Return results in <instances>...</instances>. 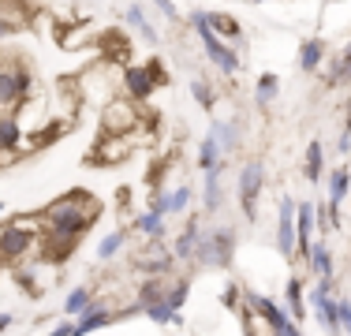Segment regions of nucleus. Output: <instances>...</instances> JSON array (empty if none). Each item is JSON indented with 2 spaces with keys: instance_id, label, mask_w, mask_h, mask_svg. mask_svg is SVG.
Instances as JSON below:
<instances>
[{
  "instance_id": "nucleus-4",
  "label": "nucleus",
  "mask_w": 351,
  "mask_h": 336,
  "mask_svg": "<svg viewBox=\"0 0 351 336\" xmlns=\"http://www.w3.org/2000/svg\"><path fill=\"white\" fill-rule=\"evenodd\" d=\"M34 90V71L23 60L0 56V112H15L23 101H30Z\"/></svg>"
},
{
  "instance_id": "nucleus-30",
  "label": "nucleus",
  "mask_w": 351,
  "mask_h": 336,
  "mask_svg": "<svg viewBox=\"0 0 351 336\" xmlns=\"http://www.w3.org/2000/svg\"><path fill=\"white\" fill-rule=\"evenodd\" d=\"M142 314L149 317V322L154 325H183V317H180V310H172L169 307V299H154V302H146V307H142Z\"/></svg>"
},
{
  "instance_id": "nucleus-18",
  "label": "nucleus",
  "mask_w": 351,
  "mask_h": 336,
  "mask_svg": "<svg viewBox=\"0 0 351 336\" xmlns=\"http://www.w3.org/2000/svg\"><path fill=\"white\" fill-rule=\"evenodd\" d=\"M306 269H311L314 280H337V258H332V247L325 239H314L311 254H306Z\"/></svg>"
},
{
  "instance_id": "nucleus-43",
  "label": "nucleus",
  "mask_w": 351,
  "mask_h": 336,
  "mask_svg": "<svg viewBox=\"0 0 351 336\" xmlns=\"http://www.w3.org/2000/svg\"><path fill=\"white\" fill-rule=\"evenodd\" d=\"M0 165H4V154H0Z\"/></svg>"
},
{
  "instance_id": "nucleus-11",
  "label": "nucleus",
  "mask_w": 351,
  "mask_h": 336,
  "mask_svg": "<svg viewBox=\"0 0 351 336\" xmlns=\"http://www.w3.org/2000/svg\"><path fill=\"white\" fill-rule=\"evenodd\" d=\"M314 228H317V209H314V202H295V258H303L306 262V254H311V247H314Z\"/></svg>"
},
{
  "instance_id": "nucleus-34",
  "label": "nucleus",
  "mask_w": 351,
  "mask_h": 336,
  "mask_svg": "<svg viewBox=\"0 0 351 336\" xmlns=\"http://www.w3.org/2000/svg\"><path fill=\"white\" fill-rule=\"evenodd\" d=\"M221 302H224V310H239V307H243V284L228 280V284H224V291H221Z\"/></svg>"
},
{
  "instance_id": "nucleus-22",
  "label": "nucleus",
  "mask_w": 351,
  "mask_h": 336,
  "mask_svg": "<svg viewBox=\"0 0 351 336\" xmlns=\"http://www.w3.org/2000/svg\"><path fill=\"white\" fill-rule=\"evenodd\" d=\"M123 23H128V27L135 30L146 45H157V41H161V30L149 23V15H146V8H142V4H131L128 12H123Z\"/></svg>"
},
{
  "instance_id": "nucleus-29",
  "label": "nucleus",
  "mask_w": 351,
  "mask_h": 336,
  "mask_svg": "<svg viewBox=\"0 0 351 336\" xmlns=\"http://www.w3.org/2000/svg\"><path fill=\"white\" fill-rule=\"evenodd\" d=\"M195 165H198V172H213V168H221L224 165V154H221V146H217V139L210 131H206V139L198 142V157H195Z\"/></svg>"
},
{
  "instance_id": "nucleus-15",
  "label": "nucleus",
  "mask_w": 351,
  "mask_h": 336,
  "mask_svg": "<svg viewBox=\"0 0 351 336\" xmlns=\"http://www.w3.org/2000/svg\"><path fill=\"white\" fill-rule=\"evenodd\" d=\"M224 165L213 168V172H202V213L217 217L224 209Z\"/></svg>"
},
{
  "instance_id": "nucleus-5",
  "label": "nucleus",
  "mask_w": 351,
  "mask_h": 336,
  "mask_svg": "<svg viewBox=\"0 0 351 336\" xmlns=\"http://www.w3.org/2000/svg\"><path fill=\"white\" fill-rule=\"evenodd\" d=\"M236 191H239V209H243V217L247 221H258V198H262V191H265L262 157L243 161V168H239V176H236Z\"/></svg>"
},
{
  "instance_id": "nucleus-16",
  "label": "nucleus",
  "mask_w": 351,
  "mask_h": 336,
  "mask_svg": "<svg viewBox=\"0 0 351 336\" xmlns=\"http://www.w3.org/2000/svg\"><path fill=\"white\" fill-rule=\"evenodd\" d=\"M284 310H288V317L295 325L306 322V314H311V307H306V280L295 276V273L284 280Z\"/></svg>"
},
{
  "instance_id": "nucleus-14",
  "label": "nucleus",
  "mask_w": 351,
  "mask_h": 336,
  "mask_svg": "<svg viewBox=\"0 0 351 336\" xmlns=\"http://www.w3.org/2000/svg\"><path fill=\"white\" fill-rule=\"evenodd\" d=\"M198 232H202V217L198 213H191L187 217V224H183V232L172 239V258H176V265H195V243H198Z\"/></svg>"
},
{
  "instance_id": "nucleus-38",
  "label": "nucleus",
  "mask_w": 351,
  "mask_h": 336,
  "mask_svg": "<svg viewBox=\"0 0 351 336\" xmlns=\"http://www.w3.org/2000/svg\"><path fill=\"white\" fill-rule=\"evenodd\" d=\"M337 154H351V131H340V139H337Z\"/></svg>"
},
{
  "instance_id": "nucleus-25",
  "label": "nucleus",
  "mask_w": 351,
  "mask_h": 336,
  "mask_svg": "<svg viewBox=\"0 0 351 336\" xmlns=\"http://www.w3.org/2000/svg\"><path fill=\"white\" fill-rule=\"evenodd\" d=\"M94 299H97V284H75L68 296H64V314H68L71 322H75V317H79Z\"/></svg>"
},
{
  "instance_id": "nucleus-42",
  "label": "nucleus",
  "mask_w": 351,
  "mask_h": 336,
  "mask_svg": "<svg viewBox=\"0 0 351 336\" xmlns=\"http://www.w3.org/2000/svg\"><path fill=\"white\" fill-rule=\"evenodd\" d=\"M254 4H265V0H254Z\"/></svg>"
},
{
  "instance_id": "nucleus-9",
  "label": "nucleus",
  "mask_w": 351,
  "mask_h": 336,
  "mask_svg": "<svg viewBox=\"0 0 351 336\" xmlns=\"http://www.w3.org/2000/svg\"><path fill=\"white\" fill-rule=\"evenodd\" d=\"M277 254L280 258H295V198L280 195L277 198Z\"/></svg>"
},
{
  "instance_id": "nucleus-41",
  "label": "nucleus",
  "mask_w": 351,
  "mask_h": 336,
  "mask_svg": "<svg viewBox=\"0 0 351 336\" xmlns=\"http://www.w3.org/2000/svg\"><path fill=\"white\" fill-rule=\"evenodd\" d=\"M344 131H351V97H348V116H344Z\"/></svg>"
},
{
  "instance_id": "nucleus-10",
  "label": "nucleus",
  "mask_w": 351,
  "mask_h": 336,
  "mask_svg": "<svg viewBox=\"0 0 351 336\" xmlns=\"http://www.w3.org/2000/svg\"><path fill=\"white\" fill-rule=\"evenodd\" d=\"M135 154V134H101L94 146V165H123Z\"/></svg>"
},
{
  "instance_id": "nucleus-2",
  "label": "nucleus",
  "mask_w": 351,
  "mask_h": 336,
  "mask_svg": "<svg viewBox=\"0 0 351 336\" xmlns=\"http://www.w3.org/2000/svg\"><path fill=\"white\" fill-rule=\"evenodd\" d=\"M236 243H239V232L232 224L202 228L195 243V269H217V273L232 269L236 265Z\"/></svg>"
},
{
  "instance_id": "nucleus-31",
  "label": "nucleus",
  "mask_w": 351,
  "mask_h": 336,
  "mask_svg": "<svg viewBox=\"0 0 351 336\" xmlns=\"http://www.w3.org/2000/svg\"><path fill=\"white\" fill-rule=\"evenodd\" d=\"M191 276L183 273V276H169V288H165V299H169V307L172 310H183L187 307V299H191Z\"/></svg>"
},
{
  "instance_id": "nucleus-21",
  "label": "nucleus",
  "mask_w": 351,
  "mask_h": 336,
  "mask_svg": "<svg viewBox=\"0 0 351 336\" xmlns=\"http://www.w3.org/2000/svg\"><path fill=\"white\" fill-rule=\"evenodd\" d=\"M210 134L217 139V146H221V154H224V157H232V154L239 149V142H243L236 116H232V120H213V123H210Z\"/></svg>"
},
{
  "instance_id": "nucleus-24",
  "label": "nucleus",
  "mask_w": 351,
  "mask_h": 336,
  "mask_svg": "<svg viewBox=\"0 0 351 336\" xmlns=\"http://www.w3.org/2000/svg\"><path fill=\"white\" fill-rule=\"evenodd\" d=\"M131 228H135L142 239H165V235H169V224H165V217L157 213V209H142L135 221H131Z\"/></svg>"
},
{
  "instance_id": "nucleus-20",
  "label": "nucleus",
  "mask_w": 351,
  "mask_h": 336,
  "mask_svg": "<svg viewBox=\"0 0 351 336\" xmlns=\"http://www.w3.org/2000/svg\"><path fill=\"white\" fill-rule=\"evenodd\" d=\"M325 191H329V206L340 209L351 195V168L348 165H337L325 172Z\"/></svg>"
},
{
  "instance_id": "nucleus-23",
  "label": "nucleus",
  "mask_w": 351,
  "mask_h": 336,
  "mask_svg": "<svg viewBox=\"0 0 351 336\" xmlns=\"http://www.w3.org/2000/svg\"><path fill=\"white\" fill-rule=\"evenodd\" d=\"M295 64H299V71H303V75H314L317 67L325 64V41H322V38H306V41H299V56H295Z\"/></svg>"
},
{
  "instance_id": "nucleus-13",
  "label": "nucleus",
  "mask_w": 351,
  "mask_h": 336,
  "mask_svg": "<svg viewBox=\"0 0 351 336\" xmlns=\"http://www.w3.org/2000/svg\"><path fill=\"white\" fill-rule=\"evenodd\" d=\"M108 325H116V310H108L105 299H94L79 317H75V336H90L97 329H108Z\"/></svg>"
},
{
  "instance_id": "nucleus-32",
  "label": "nucleus",
  "mask_w": 351,
  "mask_h": 336,
  "mask_svg": "<svg viewBox=\"0 0 351 336\" xmlns=\"http://www.w3.org/2000/svg\"><path fill=\"white\" fill-rule=\"evenodd\" d=\"M344 82H351V41L348 49L332 60V71L325 75V86H344Z\"/></svg>"
},
{
  "instance_id": "nucleus-19",
  "label": "nucleus",
  "mask_w": 351,
  "mask_h": 336,
  "mask_svg": "<svg viewBox=\"0 0 351 336\" xmlns=\"http://www.w3.org/2000/svg\"><path fill=\"white\" fill-rule=\"evenodd\" d=\"M27 128L19 123V116L15 112H0V154H19L23 149V139H27Z\"/></svg>"
},
{
  "instance_id": "nucleus-40",
  "label": "nucleus",
  "mask_w": 351,
  "mask_h": 336,
  "mask_svg": "<svg viewBox=\"0 0 351 336\" xmlns=\"http://www.w3.org/2000/svg\"><path fill=\"white\" fill-rule=\"evenodd\" d=\"M12 325H15V317H12V314H0V333H8Z\"/></svg>"
},
{
  "instance_id": "nucleus-12",
  "label": "nucleus",
  "mask_w": 351,
  "mask_h": 336,
  "mask_svg": "<svg viewBox=\"0 0 351 336\" xmlns=\"http://www.w3.org/2000/svg\"><path fill=\"white\" fill-rule=\"evenodd\" d=\"M120 79H123V90H128V97L135 101V105L149 101V97H154V90H157L154 71H149V67H138V64H128Z\"/></svg>"
},
{
  "instance_id": "nucleus-8",
  "label": "nucleus",
  "mask_w": 351,
  "mask_h": 336,
  "mask_svg": "<svg viewBox=\"0 0 351 336\" xmlns=\"http://www.w3.org/2000/svg\"><path fill=\"white\" fill-rule=\"evenodd\" d=\"M195 206V187L191 183H180L172 191H149V209H157L161 217H183Z\"/></svg>"
},
{
  "instance_id": "nucleus-17",
  "label": "nucleus",
  "mask_w": 351,
  "mask_h": 336,
  "mask_svg": "<svg viewBox=\"0 0 351 336\" xmlns=\"http://www.w3.org/2000/svg\"><path fill=\"white\" fill-rule=\"evenodd\" d=\"M206 27H210L221 41H228V45H243V23L236 19V15L228 12H213V8H206Z\"/></svg>"
},
{
  "instance_id": "nucleus-28",
  "label": "nucleus",
  "mask_w": 351,
  "mask_h": 336,
  "mask_svg": "<svg viewBox=\"0 0 351 336\" xmlns=\"http://www.w3.org/2000/svg\"><path fill=\"white\" fill-rule=\"evenodd\" d=\"M280 94V75L277 71H262L254 79V101H258V108H269L273 101H277Z\"/></svg>"
},
{
  "instance_id": "nucleus-39",
  "label": "nucleus",
  "mask_w": 351,
  "mask_h": 336,
  "mask_svg": "<svg viewBox=\"0 0 351 336\" xmlns=\"http://www.w3.org/2000/svg\"><path fill=\"white\" fill-rule=\"evenodd\" d=\"M273 336H303V329H299L295 322H288V325H284V329H277Z\"/></svg>"
},
{
  "instance_id": "nucleus-36",
  "label": "nucleus",
  "mask_w": 351,
  "mask_h": 336,
  "mask_svg": "<svg viewBox=\"0 0 351 336\" xmlns=\"http://www.w3.org/2000/svg\"><path fill=\"white\" fill-rule=\"evenodd\" d=\"M149 4H154L157 12H161L165 19H169V23H180V8H176L172 0H149Z\"/></svg>"
},
{
  "instance_id": "nucleus-37",
  "label": "nucleus",
  "mask_w": 351,
  "mask_h": 336,
  "mask_svg": "<svg viewBox=\"0 0 351 336\" xmlns=\"http://www.w3.org/2000/svg\"><path fill=\"white\" fill-rule=\"evenodd\" d=\"M45 336H75V322L68 317V322H60V325H53V329H49Z\"/></svg>"
},
{
  "instance_id": "nucleus-33",
  "label": "nucleus",
  "mask_w": 351,
  "mask_h": 336,
  "mask_svg": "<svg viewBox=\"0 0 351 336\" xmlns=\"http://www.w3.org/2000/svg\"><path fill=\"white\" fill-rule=\"evenodd\" d=\"M191 97H195V105H198V108L213 112V105H217V90H213L206 79H191Z\"/></svg>"
},
{
  "instance_id": "nucleus-1",
  "label": "nucleus",
  "mask_w": 351,
  "mask_h": 336,
  "mask_svg": "<svg viewBox=\"0 0 351 336\" xmlns=\"http://www.w3.org/2000/svg\"><path fill=\"white\" fill-rule=\"evenodd\" d=\"M97 217H101V202L90 195L86 187H71L68 195L49 202L38 213V221H41V232L45 235H64V239L79 243L97 224Z\"/></svg>"
},
{
  "instance_id": "nucleus-7",
  "label": "nucleus",
  "mask_w": 351,
  "mask_h": 336,
  "mask_svg": "<svg viewBox=\"0 0 351 336\" xmlns=\"http://www.w3.org/2000/svg\"><path fill=\"white\" fill-rule=\"evenodd\" d=\"M138 123H142V112H138L135 101L112 97L101 108V134H135Z\"/></svg>"
},
{
  "instance_id": "nucleus-26",
  "label": "nucleus",
  "mask_w": 351,
  "mask_h": 336,
  "mask_svg": "<svg viewBox=\"0 0 351 336\" xmlns=\"http://www.w3.org/2000/svg\"><path fill=\"white\" fill-rule=\"evenodd\" d=\"M303 176H306V183H314V187L325 180V146L317 139L306 146V154H303Z\"/></svg>"
},
{
  "instance_id": "nucleus-3",
  "label": "nucleus",
  "mask_w": 351,
  "mask_h": 336,
  "mask_svg": "<svg viewBox=\"0 0 351 336\" xmlns=\"http://www.w3.org/2000/svg\"><path fill=\"white\" fill-rule=\"evenodd\" d=\"M187 27L198 34V41H202V53L206 60H210L217 71L224 75V79H236L239 67H243V60H239L236 45H228V41H221L217 34L206 27V8H195V12H187Z\"/></svg>"
},
{
  "instance_id": "nucleus-6",
  "label": "nucleus",
  "mask_w": 351,
  "mask_h": 336,
  "mask_svg": "<svg viewBox=\"0 0 351 336\" xmlns=\"http://www.w3.org/2000/svg\"><path fill=\"white\" fill-rule=\"evenodd\" d=\"M38 247V232L19 221H8L0 228V262H23Z\"/></svg>"
},
{
  "instance_id": "nucleus-27",
  "label": "nucleus",
  "mask_w": 351,
  "mask_h": 336,
  "mask_svg": "<svg viewBox=\"0 0 351 336\" xmlns=\"http://www.w3.org/2000/svg\"><path fill=\"white\" fill-rule=\"evenodd\" d=\"M123 247H128V228H116V232L101 235V243H97V262L101 265L116 262V258L123 254Z\"/></svg>"
},
{
  "instance_id": "nucleus-35",
  "label": "nucleus",
  "mask_w": 351,
  "mask_h": 336,
  "mask_svg": "<svg viewBox=\"0 0 351 336\" xmlns=\"http://www.w3.org/2000/svg\"><path fill=\"white\" fill-rule=\"evenodd\" d=\"M337 310H340V329H344V336H351V299L337 296Z\"/></svg>"
}]
</instances>
